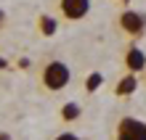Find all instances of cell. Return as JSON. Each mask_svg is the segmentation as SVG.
I'll list each match as a JSON object with an SVG mask.
<instances>
[{
    "instance_id": "obj_1",
    "label": "cell",
    "mask_w": 146,
    "mask_h": 140,
    "mask_svg": "<svg viewBox=\"0 0 146 140\" xmlns=\"http://www.w3.org/2000/svg\"><path fill=\"white\" fill-rule=\"evenodd\" d=\"M69 66L64 64V61H48L45 66H42V74H40V82L42 87H45L48 93H58V90H64L66 85H69Z\"/></svg>"
},
{
    "instance_id": "obj_2",
    "label": "cell",
    "mask_w": 146,
    "mask_h": 140,
    "mask_svg": "<svg viewBox=\"0 0 146 140\" xmlns=\"http://www.w3.org/2000/svg\"><path fill=\"white\" fill-rule=\"evenodd\" d=\"M117 24H119V29H122L130 40H141L146 34V16L141 11H122Z\"/></svg>"
},
{
    "instance_id": "obj_3",
    "label": "cell",
    "mask_w": 146,
    "mask_h": 140,
    "mask_svg": "<svg viewBox=\"0 0 146 140\" xmlns=\"http://www.w3.org/2000/svg\"><path fill=\"white\" fill-rule=\"evenodd\" d=\"M114 140H146V122L135 116H122L117 122Z\"/></svg>"
},
{
    "instance_id": "obj_4",
    "label": "cell",
    "mask_w": 146,
    "mask_h": 140,
    "mask_svg": "<svg viewBox=\"0 0 146 140\" xmlns=\"http://www.w3.org/2000/svg\"><path fill=\"white\" fill-rule=\"evenodd\" d=\"M61 8V16L69 21H77V19H85L90 11V0H61L58 3Z\"/></svg>"
},
{
    "instance_id": "obj_5",
    "label": "cell",
    "mask_w": 146,
    "mask_h": 140,
    "mask_svg": "<svg viewBox=\"0 0 146 140\" xmlns=\"http://www.w3.org/2000/svg\"><path fill=\"white\" fill-rule=\"evenodd\" d=\"M125 69L130 74L146 72V53H143L138 45H130V48H127V53H125Z\"/></svg>"
},
{
    "instance_id": "obj_6",
    "label": "cell",
    "mask_w": 146,
    "mask_h": 140,
    "mask_svg": "<svg viewBox=\"0 0 146 140\" xmlns=\"http://www.w3.org/2000/svg\"><path fill=\"white\" fill-rule=\"evenodd\" d=\"M135 90H138V77L127 72V74L122 77V80L117 82V87H114V95H119V98H122V95H133Z\"/></svg>"
},
{
    "instance_id": "obj_7",
    "label": "cell",
    "mask_w": 146,
    "mask_h": 140,
    "mask_svg": "<svg viewBox=\"0 0 146 140\" xmlns=\"http://www.w3.org/2000/svg\"><path fill=\"white\" fill-rule=\"evenodd\" d=\"M37 29H40V34H45V37H53L56 29H58V21L53 19V16H40L37 19Z\"/></svg>"
},
{
    "instance_id": "obj_8",
    "label": "cell",
    "mask_w": 146,
    "mask_h": 140,
    "mask_svg": "<svg viewBox=\"0 0 146 140\" xmlns=\"http://www.w3.org/2000/svg\"><path fill=\"white\" fill-rule=\"evenodd\" d=\"M82 116V106L77 103H64L61 106V122H77Z\"/></svg>"
},
{
    "instance_id": "obj_9",
    "label": "cell",
    "mask_w": 146,
    "mask_h": 140,
    "mask_svg": "<svg viewBox=\"0 0 146 140\" xmlns=\"http://www.w3.org/2000/svg\"><path fill=\"white\" fill-rule=\"evenodd\" d=\"M101 85H104V74H101V72H93V74H88V80H85V90H88V93H96Z\"/></svg>"
},
{
    "instance_id": "obj_10",
    "label": "cell",
    "mask_w": 146,
    "mask_h": 140,
    "mask_svg": "<svg viewBox=\"0 0 146 140\" xmlns=\"http://www.w3.org/2000/svg\"><path fill=\"white\" fill-rule=\"evenodd\" d=\"M53 140H80V137H77L74 132H61V135H56Z\"/></svg>"
},
{
    "instance_id": "obj_11",
    "label": "cell",
    "mask_w": 146,
    "mask_h": 140,
    "mask_svg": "<svg viewBox=\"0 0 146 140\" xmlns=\"http://www.w3.org/2000/svg\"><path fill=\"white\" fill-rule=\"evenodd\" d=\"M3 27H5V11L0 8V29H3Z\"/></svg>"
},
{
    "instance_id": "obj_12",
    "label": "cell",
    "mask_w": 146,
    "mask_h": 140,
    "mask_svg": "<svg viewBox=\"0 0 146 140\" xmlns=\"http://www.w3.org/2000/svg\"><path fill=\"white\" fill-rule=\"evenodd\" d=\"M0 69H8V61H5L3 56H0Z\"/></svg>"
},
{
    "instance_id": "obj_13",
    "label": "cell",
    "mask_w": 146,
    "mask_h": 140,
    "mask_svg": "<svg viewBox=\"0 0 146 140\" xmlns=\"http://www.w3.org/2000/svg\"><path fill=\"white\" fill-rule=\"evenodd\" d=\"M0 140H11V135H8V132H0Z\"/></svg>"
},
{
    "instance_id": "obj_14",
    "label": "cell",
    "mask_w": 146,
    "mask_h": 140,
    "mask_svg": "<svg viewBox=\"0 0 146 140\" xmlns=\"http://www.w3.org/2000/svg\"><path fill=\"white\" fill-rule=\"evenodd\" d=\"M117 3H130V0H117Z\"/></svg>"
}]
</instances>
